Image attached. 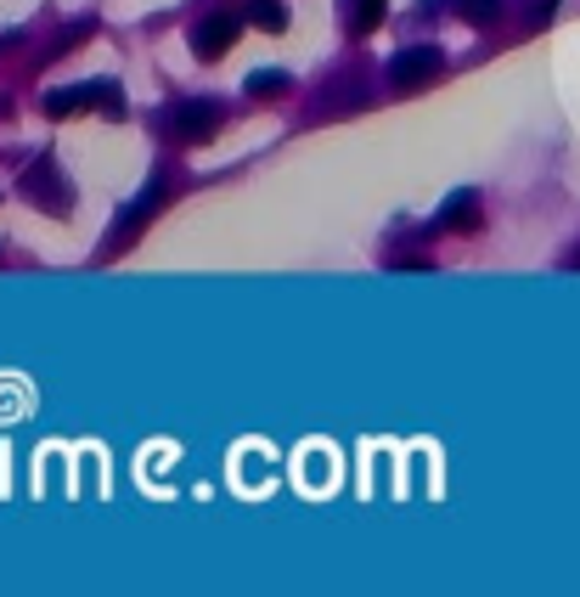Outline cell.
Masks as SVG:
<instances>
[{"label": "cell", "mask_w": 580, "mask_h": 597, "mask_svg": "<svg viewBox=\"0 0 580 597\" xmlns=\"http://www.w3.org/2000/svg\"><path fill=\"white\" fill-rule=\"evenodd\" d=\"M51 119H74V113H108V119H124V90L113 80H85V85H62L40 102Z\"/></svg>", "instance_id": "obj_1"}, {"label": "cell", "mask_w": 580, "mask_h": 597, "mask_svg": "<svg viewBox=\"0 0 580 597\" xmlns=\"http://www.w3.org/2000/svg\"><path fill=\"white\" fill-rule=\"evenodd\" d=\"M440 74H445L440 46H411V51H400V57L390 62V85H395V90H429Z\"/></svg>", "instance_id": "obj_2"}, {"label": "cell", "mask_w": 580, "mask_h": 597, "mask_svg": "<svg viewBox=\"0 0 580 597\" xmlns=\"http://www.w3.org/2000/svg\"><path fill=\"white\" fill-rule=\"evenodd\" d=\"M23 197H28V204H40L46 215H69V209H74V192L62 186V170H57L51 158L28 163V175H23Z\"/></svg>", "instance_id": "obj_3"}, {"label": "cell", "mask_w": 580, "mask_h": 597, "mask_svg": "<svg viewBox=\"0 0 580 597\" xmlns=\"http://www.w3.org/2000/svg\"><path fill=\"white\" fill-rule=\"evenodd\" d=\"M220 124H225V108L209 102V96H192V102H181L175 119H170V130H175L181 142H214Z\"/></svg>", "instance_id": "obj_4"}, {"label": "cell", "mask_w": 580, "mask_h": 597, "mask_svg": "<svg viewBox=\"0 0 580 597\" xmlns=\"http://www.w3.org/2000/svg\"><path fill=\"white\" fill-rule=\"evenodd\" d=\"M237 35H243V23L220 12V17H203V23H198L192 46H198V57H203V62H214V57H225V51L237 46Z\"/></svg>", "instance_id": "obj_5"}, {"label": "cell", "mask_w": 580, "mask_h": 597, "mask_svg": "<svg viewBox=\"0 0 580 597\" xmlns=\"http://www.w3.org/2000/svg\"><path fill=\"white\" fill-rule=\"evenodd\" d=\"M473 226H479V192H451L434 231H473Z\"/></svg>", "instance_id": "obj_6"}, {"label": "cell", "mask_w": 580, "mask_h": 597, "mask_svg": "<svg viewBox=\"0 0 580 597\" xmlns=\"http://www.w3.org/2000/svg\"><path fill=\"white\" fill-rule=\"evenodd\" d=\"M158 204H164V186L152 181V186H147V192L136 197V204H131V209L119 215V243H131L136 231H141V220H152V209H158ZM119 243H113V248H119Z\"/></svg>", "instance_id": "obj_7"}, {"label": "cell", "mask_w": 580, "mask_h": 597, "mask_svg": "<svg viewBox=\"0 0 580 597\" xmlns=\"http://www.w3.org/2000/svg\"><path fill=\"white\" fill-rule=\"evenodd\" d=\"M338 12H344L349 35H372V28L383 23V0H338Z\"/></svg>", "instance_id": "obj_8"}, {"label": "cell", "mask_w": 580, "mask_h": 597, "mask_svg": "<svg viewBox=\"0 0 580 597\" xmlns=\"http://www.w3.org/2000/svg\"><path fill=\"white\" fill-rule=\"evenodd\" d=\"M451 12H457L462 23H473V28H491L502 17V0H451Z\"/></svg>", "instance_id": "obj_9"}, {"label": "cell", "mask_w": 580, "mask_h": 597, "mask_svg": "<svg viewBox=\"0 0 580 597\" xmlns=\"http://www.w3.org/2000/svg\"><path fill=\"white\" fill-rule=\"evenodd\" d=\"M248 23L266 28V35H282V28H287V7H282V0H254V7H248Z\"/></svg>", "instance_id": "obj_10"}, {"label": "cell", "mask_w": 580, "mask_h": 597, "mask_svg": "<svg viewBox=\"0 0 580 597\" xmlns=\"http://www.w3.org/2000/svg\"><path fill=\"white\" fill-rule=\"evenodd\" d=\"M287 90V74L282 69H254L248 74V96H260V102H271V96H282Z\"/></svg>", "instance_id": "obj_11"}, {"label": "cell", "mask_w": 580, "mask_h": 597, "mask_svg": "<svg viewBox=\"0 0 580 597\" xmlns=\"http://www.w3.org/2000/svg\"><path fill=\"white\" fill-rule=\"evenodd\" d=\"M575 271H580V254H575Z\"/></svg>", "instance_id": "obj_12"}]
</instances>
